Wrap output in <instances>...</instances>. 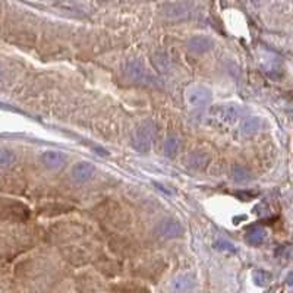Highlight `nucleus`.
Here are the masks:
<instances>
[{
  "instance_id": "nucleus-1",
  "label": "nucleus",
  "mask_w": 293,
  "mask_h": 293,
  "mask_svg": "<svg viewBox=\"0 0 293 293\" xmlns=\"http://www.w3.org/2000/svg\"><path fill=\"white\" fill-rule=\"evenodd\" d=\"M156 132H157V126L154 120L142 122L132 135V147L139 153H147L154 142Z\"/></svg>"
},
{
  "instance_id": "nucleus-2",
  "label": "nucleus",
  "mask_w": 293,
  "mask_h": 293,
  "mask_svg": "<svg viewBox=\"0 0 293 293\" xmlns=\"http://www.w3.org/2000/svg\"><path fill=\"white\" fill-rule=\"evenodd\" d=\"M0 216L7 220L22 222L30 217V210L19 201L15 199H0Z\"/></svg>"
},
{
  "instance_id": "nucleus-3",
  "label": "nucleus",
  "mask_w": 293,
  "mask_h": 293,
  "mask_svg": "<svg viewBox=\"0 0 293 293\" xmlns=\"http://www.w3.org/2000/svg\"><path fill=\"white\" fill-rule=\"evenodd\" d=\"M125 75L133 84H141V85H148L153 82V76L151 73L145 69V66L142 65L138 60H132L125 66Z\"/></svg>"
},
{
  "instance_id": "nucleus-4",
  "label": "nucleus",
  "mask_w": 293,
  "mask_h": 293,
  "mask_svg": "<svg viewBox=\"0 0 293 293\" xmlns=\"http://www.w3.org/2000/svg\"><path fill=\"white\" fill-rule=\"evenodd\" d=\"M211 101V91L204 85H195L186 91V103L192 109H204Z\"/></svg>"
},
{
  "instance_id": "nucleus-5",
  "label": "nucleus",
  "mask_w": 293,
  "mask_h": 293,
  "mask_svg": "<svg viewBox=\"0 0 293 293\" xmlns=\"http://www.w3.org/2000/svg\"><path fill=\"white\" fill-rule=\"evenodd\" d=\"M157 234L163 239H176L183 234V226L176 219H164L157 225Z\"/></svg>"
},
{
  "instance_id": "nucleus-6",
  "label": "nucleus",
  "mask_w": 293,
  "mask_h": 293,
  "mask_svg": "<svg viewBox=\"0 0 293 293\" xmlns=\"http://www.w3.org/2000/svg\"><path fill=\"white\" fill-rule=\"evenodd\" d=\"M94 172H96L94 164L90 162H79L73 164V167L70 169V177L75 183H85L93 177Z\"/></svg>"
},
{
  "instance_id": "nucleus-7",
  "label": "nucleus",
  "mask_w": 293,
  "mask_h": 293,
  "mask_svg": "<svg viewBox=\"0 0 293 293\" xmlns=\"http://www.w3.org/2000/svg\"><path fill=\"white\" fill-rule=\"evenodd\" d=\"M41 162L50 170H62L66 166V156L60 151L49 150V151L43 153Z\"/></svg>"
},
{
  "instance_id": "nucleus-8",
  "label": "nucleus",
  "mask_w": 293,
  "mask_h": 293,
  "mask_svg": "<svg viewBox=\"0 0 293 293\" xmlns=\"http://www.w3.org/2000/svg\"><path fill=\"white\" fill-rule=\"evenodd\" d=\"M186 46H188V50L191 53L204 55V53H207L213 49V41L205 35H195V37L188 40Z\"/></svg>"
},
{
  "instance_id": "nucleus-9",
  "label": "nucleus",
  "mask_w": 293,
  "mask_h": 293,
  "mask_svg": "<svg viewBox=\"0 0 293 293\" xmlns=\"http://www.w3.org/2000/svg\"><path fill=\"white\" fill-rule=\"evenodd\" d=\"M214 116L217 120H220L222 123H232L234 120L239 119L240 116V110L237 107L233 106H226V107H216L214 110Z\"/></svg>"
},
{
  "instance_id": "nucleus-10",
  "label": "nucleus",
  "mask_w": 293,
  "mask_h": 293,
  "mask_svg": "<svg viewBox=\"0 0 293 293\" xmlns=\"http://www.w3.org/2000/svg\"><path fill=\"white\" fill-rule=\"evenodd\" d=\"M208 164H210V156L199 151L192 153L186 160V166L192 170H204Z\"/></svg>"
},
{
  "instance_id": "nucleus-11",
  "label": "nucleus",
  "mask_w": 293,
  "mask_h": 293,
  "mask_svg": "<svg viewBox=\"0 0 293 293\" xmlns=\"http://www.w3.org/2000/svg\"><path fill=\"white\" fill-rule=\"evenodd\" d=\"M195 286V282L189 276H180L172 283V289L175 293H189Z\"/></svg>"
},
{
  "instance_id": "nucleus-12",
  "label": "nucleus",
  "mask_w": 293,
  "mask_h": 293,
  "mask_svg": "<svg viewBox=\"0 0 293 293\" xmlns=\"http://www.w3.org/2000/svg\"><path fill=\"white\" fill-rule=\"evenodd\" d=\"M189 4L185 3V1H180L177 4L172 3L169 6L164 7V15L169 16V18H180V16H186L189 13Z\"/></svg>"
},
{
  "instance_id": "nucleus-13",
  "label": "nucleus",
  "mask_w": 293,
  "mask_h": 293,
  "mask_svg": "<svg viewBox=\"0 0 293 293\" xmlns=\"http://www.w3.org/2000/svg\"><path fill=\"white\" fill-rule=\"evenodd\" d=\"M265 237H267V232L261 226H252V228L248 229L246 233H245V239L248 240V243L255 245V246L261 245L265 240Z\"/></svg>"
},
{
  "instance_id": "nucleus-14",
  "label": "nucleus",
  "mask_w": 293,
  "mask_h": 293,
  "mask_svg": "<svg viewBox=\"0 0 293 293\" xmlns=\"http://www.w3.org/2000/svg\"><path fill=\"white\" fill-rule=\"evenodd\" d=\"M179 150H180V139H179L177 136H175V135L167 136L163 145L164 154H166L169 159H172V157H175V156L179 153Z\"/></svg>"
},
{
  "instance_id": "nucleus-15",
  "label": "nucleus",
  "mask_w": 293,
  "mask_h": 293,
  "mask_svg": "<svg viewBox=\"0 0 293 293\" xmlns=\"http://www.w3.org/2000/svg\"><path fill=\"white\" fill-rule=\"evenodd\" d=\"M261 128V120L258 117H248L243 120L242 123V132L245 135H252V133H257Z\"/></svg>"
},
{
  "instance_id": "nucleus-16",
  "label": "nucleus",
  "mask_w": 293,
  "mask_h": 293,
  "mask_svg": "<svg viewBox=\"0 0 293 293\" xmlns=\"http://www.w3.org/2000/svg\"><path fill=\"white\" fill-rule=\"evenodd\" d=\"M232 177L236 182H246V180L252 179V175H251V172L248 169H245L242 166H234L232 169Z\"/></svg>"
},
{
  "instance_id": "nucleus-17",
  "label": "nucleus",
  "mask_w": 293,
  "mask_h": 293,
  "mask_svg": "<svg viewBox=\"0 0 293 293\" xmlns=\"http://www.w3.org/2000/svg\"><path fill=\"white\" fill-rule=\"evenodd\" d=\"M15 153L7 150V148H3L0 147V167H9L12 164L15 163Z\"/></svg>"
},
{
  "instance_id": "nucleus-18",
  "label": "nucleus",
  "mask_w": 293,
  "mask_h": 293,
  "mask_svg": "<svg viewBox=\"0 0 293 293\" xmlns=\"http://www.w3.org/2000/svg\"><path fill=\"white\" fill-rule=\"evenodd\" d=\"M270 280H271V276H270L267 271H262V270L255 271V282H257L260 286H265L267 283H270Z\"/></svg>"
},
{
  "instance_id": "nucleus-19",
  "label": "nucleus",
  "mask_w": 293,
  "mask_h": 293,
  "mask_svg": "<svg viewBox=\"0 0 293 293\" xmlns=\"http://www.w3.org/2000/svg\"><path fill=\"white\" fill-rule=\"evenodd\" d=\"M0 79H1V69H0Z\"/></svg>"
}]
</instances>
